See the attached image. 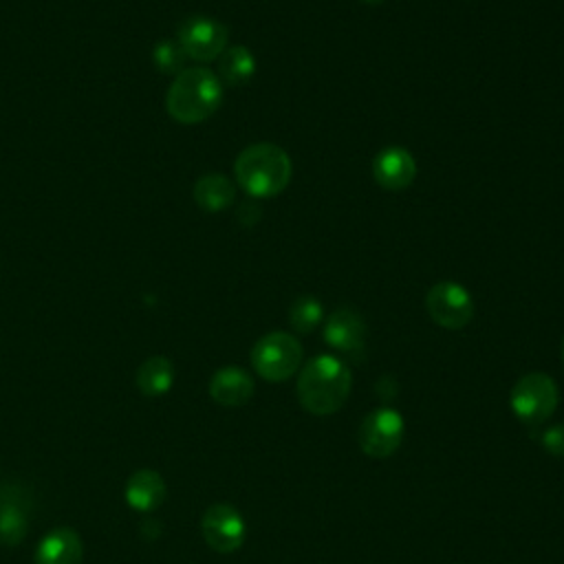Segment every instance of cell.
Masks as SVG:
<instances>
[{
    "instance_id": "cell-7",
    "label": "cell",
    "mask_w": 564,
    "mask_h": 564,
    "mask_svg": "<svg viewBox=\"0 0 564 564\" xmlns=\"http://www.w3.org/2000/svg\"><path fill=\"white\" fill-rule=\"evenodd\" d=\"M229 29L207 15H192L185 22H181L176 31V42L185 51L189 59L196 62H212L223 55L227 48Z\"/></svg>"
},
{
    "instance_id": "cell-20",
    "label": "cell",
    "mask_w": 564,
    "mask_h": 564,
    "mask_svg": "<svg viewBox=\"0 0 564 564\" xmlns=\"http://www.w3.org/2000/svg\"><path fill=\"white\" fill-rule=\"evenodd\" d=\"M185 51L181 48V44L174 40H161L154 44L152 48V62L156 66V70L165 73V75H178L185 66Z\"/></svg>"
},
{
    "instance_id": "cell-2",
    "label": "cell",
    "mask_w": 564,
    "mask_h": 564,
    "mask_svg": "<svg viewBox=\"0 0 564 564\" xmlns=\"http://www.w3.org/2000/svg\"><path fill=\"white\" fill-rule=\"evenodd\" d=\"M223 104V82L203 66L183 68L167 88L165 108L178 123H200Z\"/></svg>"
},
{
    "instance_id": "cell-22",
    "label": "cell",
    "mask_w": 564,
    "mask_h": 564,
    "mask_svg": "<svg viewBox=\"0 0 564 564\" xmlns=\"http://www.w3.org/2000/svg\"><path fill=\"white\" fill-rule=\"evenodd\" d=\"M364 2H368V4H379V2H383V0H364Z\"/></svg>"
},
{
    "instance_id": "cell-21",
    "label": "cell",
    "mask_w": 564,
    "mask_h": 564,
    "mask_svg": "<svg viewBox=\"0 0 564 564\" xmlns=\"http://www.w3.org/2000/svg\"><path fill=\"white\" fill-rule=\"evenodd\" d=\"M540 443H542V447H544L551 456L564 458V423L549 425V427L540 434Z\"/></svg>"
},
{
    "instance_id": "cell-15",
    "label": "cell",
    "mask_w": 564,
    "mask_h": 564,
    "mask_svg": "<svg viewBox=\"0 0 564 564\" xmlns=\"http://www.w3.org/2000/svg\"><path fill=\"white\" fill-rule=\"evenodd\" d=\"M167 494L165 480L159 471L154 469H137L128 480H126V502L130 505V509L148 513L154 511L156 507L163 505Z\"/></svg>"
},
{
    "instance_id": "cell-18",
    "label": "cell",
    "mask_w": 564,
    "mask_h": 564,
    "mask_svg": "<svg viewBox=\"0 0 564 564\" xmlns=\"http://www.w3.org/2000/svg\"><path fill=\"white\" fill-rule=\"evenodd\" d=\"M256 73V57L247 46H229L223 51L218 62V75L220 82L227 86H242L247 84Z\"/></svg>"
},
{
    "instance_id": "cell-9",
    "label": "cell",
    "mask_w": 564,
    "mask_h": 564,
    "mask_svg": "<svg viewBox=\"0 0 564 564\" xmlns=\"http://www.w3.org/2000/svg\"><path fill=\"white\" fill-rule=\"evenodd\" d=\"M200 533L207 546L216 553H234L242 546L247 524L242 513L227 502H216L200 518Z\"/></svg>"
},
{
    "instance_id": "cell-12",
    "label": "cell",
    "mask_w": 564,
    "mask_h": 564,
    "mask_svg": "<svg viewBox=\"0 0 564 564\" xmlns=\"http://www.w3.org/2000/svg\"><path fill=\"white\" fill-rule=\"evenodd\" d=\"M372 176L383 189H403L416 176V161L405 148H383L372 161Z\"/></svg>"
},
{
    "instance_id": "cell-3",
    "label": "cell",
    "mask_w": 564,
    "mask_h": 564,
    "mask_svg": "<svg viewBox=\"0 0 564 564\" xmlns=\"http://www.w3.org/2000/svg\"><path fill=\"white\" fill-rule=\"evenodd\" d=\"M234 174L238 185L253 198H269L280 194L293 174L289 154L273 143L247 145L236 163Z\"/></svg>"
},
{
    "instance_id": "cell-13",
    "label": "cell",
    "mask_w": 564,
    "mask_h": 564,
    "mask_svg": "<svg viewBox=\"0 0 564 564\" xmlns=\"http://www.w3.org/2000/svg\"><path fill=\"white\" fill-rule=\"evenodd\" d=\"M84 544L75 529H51L35 546V564H82Z\"/></svg>"
},
{
    "instance_id": "cell-23",
    "label": "cell",
    "mask_w": 564,
    "mask_h": 564,
    "mask_svg": "<svg viewBox=\"0 0 564 564\" xmlns=\"http://www.w3.org/2000/svg\"><path fill=\"white\" fill-rule=\"evenodd\" d=\"M560 352H562V364H564V337H562V348H560Z\"/></svg>"
},
{
    "instance_id": "cell-6",
    "label": "cell",
    "mask_w": 564,
    "mask_h": 564,
    "mask_svg": "<svg viewBox=\"0 0 564 564\" xmlns=\"http://www.w3.org/2000/svg\"><path fill=\"white\" fill-rule=\"evenodd\" d=\"M405 436V421L399 410L390 405L375 408L359 425L357 441L368 458H390Z\"/></svg>"
},
{
    "instance_id": "cell-16",
    "label": "cell",
    "mask_w": 564,
    "mask_h": 564,
    "mask_svg": "<svg viewBox=\"0 0 564 564\" xmlns=\"http://www.w3.org/2000/svg\"><path fill=\"white\" fill-rule=\"evenodd\" d=\"M194 200L205 212H223L236 198L234 183L223 174H205L194 183Z\"/></svg>"
},
{
    "instance_id": "cell-10",
    "label": "cell",
    "mask_w": 564,
    "mask_h": 564,
    "mask_svg": "<svg viewBox=\"0 0 564 564\" xmlns=\"http://www.w3.org/2000/svg\"><path fill=\"white\" fill-rule=\"evenodd\" d=\"M324 341L339 355L359 361L366 350V324L352 308H335L324 324Z\"/></svg>"
},
{
    "instance_id": "cell-8",
    "label": "cell",
    "mask_w": 564,
    "mask_h": 564,
    "mask_svg": "<svg viewBox=\"0 0 564 564\" xmlns=\"http://www.w3.org/2000/svg\"><path fill=\"white\" fill-rule=\"evenodd\" d=\"M430 317L449 330L465 328L474 317V300L458 282H438L425 295Z\"/></svg>"
},
{
    "instance_id": "cell-4",
    "label": "cell",
    "mask_w": 564,
    "mask_h": 564,
    "mask_svg": "<svg viewBox=\"0 0 564 564\" xmlns=\"http://www.w3.org/2000/svg\"><path fill=\"white\" fill-rule=\"evenodd\" d=\"M560 401L557 383L546 372H527L522 375L509 394L511 412L524 425H542L551 419Z\"/></svg>"
},
{
    "instance_id": "cell-5",
    "label": "cell",
    "mask_w": 564,
    "mask_h": 564,
    "mask_svg": "<svg viewBox=\"0 0 564 564\" xmlns=\"http://www.w3.org/2000/svg\"><path fill=\"white\" fill-rule=\"evenodd\" d=\"M302 364V344L284 330L262 335L251 348L253 370L271 383L286 381Z\"/></svg>"
},
{
    "instance_id": "cell-1",
    "label": "cell",
    "mask_w": 564,
    "mask_h": 564,
    "mask_svg": "<svg viewBox=\"0 0 564 564\" xmlns=\"http://www.w3.org/2000/svg\"><path fill=\"white\" fill-rule=\"evenodd\" d=\"M352 375L348 366L335 355H315L297 375V401L315 416L335 414L348 399Z\"/></svg>"
},
{
    "instance_id": "cell-19",
    "label": "cell",
    "mask_w": 564,
    "mask_h": 564,
    "mask_svg": "<svg viewBox=\"0 0 564 564\" xmlns=\"http://www.w3.org/2000/svg\"><path fill=\"white\" fill-rule=\"evenodd\" d=\"M324 319V308L322 302L313 295H302L297 297L291 308H289V324L295 333L306 335L313 333Z\"/></svg>"
},
{
    "instance_id": "cell-14",
    "label": "cell",
    "mask_w": 564,
    "mask_h": 564,
    "mask_svg": "<svg viewBox=\"0 0 564 564\" xmlns=\"http://www.w3.org/2000/svg\"><path fill=\"white\" fill-rule=\"evenodd\" d=\"M253 379L245 368L225 366L209 379V397L225 408H240L253 397Z\"/></svg>"
},
{
    "instance_id": "cell-17",
    "label": "cell",
    "mask_w": 564,
    "mask_h": 564,
    "mask_svg": "<svg viewBox=\"0 0 564 564\" xmlns=\"http://www.w3.org/2000/svg\"><path fill=\"white\" fill-rule=\"evenodd\" d=\"M134 379H137V388L145 397H161V394L170 392V388L174 383V366L167 357L152 355L137 368Z\"/></svg>"
},
{
    "instance_id": "cell-11",
    "label": "cell",
    "mask_w": 564,
    "mask_h": 564,
    "mask_svg": "<svg viewBox=\"0 0 564 564\" xmlns=\"http://www.w3.org/2000/svg\"><path fill=\"white\" fill-rule=\"evenodd\" d=\"M29 531V498L15 485H0V542L15 546Z\"/></svg>"
}]
</instances>
